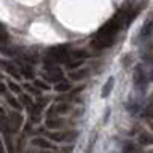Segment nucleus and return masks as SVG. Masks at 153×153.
Listing matches in <instances>:
<instances>
[{
  "label": "nucleus",
  "mask_w": 153,
  "mask_h": 153,
  "mask_svg": "<svg viewBox=\"0 0 153 153\" xmlns=\"http://www.w3.org/2000/svg\"><path fill=\"white\" fill-rule=\"evenodd\" d=\"M18 65H19V74H21V76H24V78H27V80L33 78V70H32V67L29 64H22V62H19Z\"/></svg>",
  "instance_id": "f8f14e48"
},
{
  "label": "nucleus",
  "mask_w": 153,
  "mask_h": 153,
  "mask_svg": "<svg viewBox=\"0 0 153 153\" xmlns=\"http://www.w3.org/2000/svg\"><path fill=\"white\" fill-rule=\"evenodd\" d=\"M22 123H24V118H22V115L18 113V112L11 113V115L7 118V124H8V129H10V131H18V129L22 126Z\"/></svg>",
  "instance_id": "423d86ee"
},
{
  "label": "nucleus",
  "mask_w": 153,
  "mask_h": 153,
  "mask_svg": "<svg viewBox=\"0 0 153 153\" xmlns=\"http://www.w3.org/2000/svg\"><path fill=\"white\" fill-rule=\"evenodd\" d=\"M137 143L139 145H153V136L148 132H140L137 137Z\"/></svg>",
  "instance_id": "ddd939ff"
},
{
  "label": "nucleus",
  "mask_w": 153,
  "mask_h": 153,
  "mask_svg": "<svg viewBox=\"0 0 153 153\" xmlns=\"http://www.w3.org/2000/svg\"><path fill=\"white\" fill-rule=\"evenodd\" d=\"M131 11H132L131 5L124 3L123 7L118 10V13L115 14L113 18H110L108 21L97 30L96 38L93 40V46L97 48V50H104V48L112 46L115 43V35L120 32V29L128 26V16H129Z\"/></svg>",
  "instance_id": "f257e3e1"
},
{
  "label": "nucleus",
  "mask_w": 153,
  "mask_h": 153,
  "mask_svg": "<svg viewBox=\"0 0 153 153\" xmlns=\"http://www.w3.org/2000/svg\"><path fill=\"white\" fill-rule=\"evenodd\" d=\"M7 93H8V91H7V85L0 81V96H5Z\"/></svg>",
  "instance_id": "bb28decb"
},
{
  "label": "nucleus",
  "mask_w": 153,
  "mask_h": 153,
  "mask_svg": "<svg viewBox=\"0 0 153 153\" xmlns=\"http://www.w3.org/2000/svg\"><path fill=\"white\" fill-rule=\"evenodd\" d=\"M70 89H72V85H70V81H65V80H62V81H59V83L56 85V91H59V93H69Z\"/></svg>",
  "instance_id": "2eb2a0df"
},
{
  "label": "nucleus",
  "mask_w": 153,
  "mask_h": 153,
  "mask_svg": "<svg viewBox=\"0 0 153 153\" xmlns=\"http://www.w3.org/2000/svg\"><path fill=\"white\" fill-rule=\"evenodd\" d=\"M70 50L69 46L65 45H56L50 48V50L46 51V59L53 61L54 64H61V62H67L70 61Z\"/></svg>",
  "instance_id": "f03ea898"
},
{
  "label": "nucleus",
  "mask_w": 153,
  "mask_h": 153,
  "mask_svg": "<svg viewBox=\"0 0 153 153\" xmlns=\"http://www.w3.org/2000/svg\"><path fill=\"white\" fill-rule=\"evenodd\" d=\"M0 153H7V148H5V145H3L2 137H0Z\"/></svg>",
  "instance_id": "c756f323"
},
{
  "label": "nucleus",
  "mask_w": 153,
  "mask_h": 153,
  "mask_svg": "<svg viewBox=\"0 0 153 153\" xmlns=\"http://www.w3.org/2000/svg\"><path fill=\"white\" fill-rule=\"evenodd\" d=\"M142 117L143 118H153V100H152V102H148L145 107H143Z\"/></svg>",
  "instance_id": "6ab92c4d"
},
{
  "label": "nucleus",
  "mask_w": 153,
  "mask_h": 153,
  "mask_svg": "<svg viewBox=\"0 0 153 153\" xmlns=\"http://www.w3.org/2000/svg\"><path fill=\"white\" fill-rule=\"evenodd\" d=\"M152 35H153V18L147 19V21L143 22V26L140 27V30H139V33H137V38L140 42H143Z\"/></svg>",
  "instance_id": "0eeeda50"
},
{
  "label": "nucleus",
  "mask_w": 153,
  "mask_h": 153,
  "mask_svg": "<svg viewBox=\"0 0 153 153\" xmlns=\"http://www.w3.org/2000/svg\"><path fill=\"white\" fill-rule=\"evenodd\" d=\"M32 143L35 147L45 148V150H54V145L51 143V140H48V139H45V137H35V139H32Z\"/></svg>",
  "instance_id": "9d476101"
},
{
  "label": "nucleus",
  "mask_w": 153,
  "mask_h": 153,
  "mask_svg": "<svg viewBox=\"0 0 153 153\" xmlns=\"http://www.w3.org/2000/svg\"><path fill=\"white\" fill-rule=\"evenodd\" d=\"M113 86H115V78L113 76H108L107 78V81L104 83V86H102V91H100V96L105 99V97H108L110 96V93H112V89H113Z\"/></svg>",
  "instance_id": "9b49d317"
},
{
  "label": "nucleus",
  "mask_w": 153,
  "mask_h": 153,
  "mask_svg": "<svg viewBox=\"0 0 153 153\" xmlns=\"http://www.w3.org/2000/svg\"><path fill=\"white\" fill-rule=\"evenodd\" d=\"M45 80L50 81V83H56V85H57L59 81L64 80V74H62V70H61L57 65L50 67V69H48V74H46V76H45Z\"/></svg>",
  "instance_id": "39448f33"
},
{
  "label": "nucleus",
  "mask_w": 153,
  "mask_h": 153,
  "mask_svg": "<svg viewBox=\"0 0 153 153\" xmlns=\"http://www.w3.org/2000/svg\"><path fill=\"white\" fill-rule=\"evenodd\" d=\"M96 143V132H93V137H91V143L88 145V148H86V153H91V150H93V145Z\"/></svg>",
  "instance_id": "a878e982"
},
{
  "label": "nucleus",
  "mask_w": 153,
  "mask_h": 153,
  "mask_svg": "<svg viewBox=\"0 0 153 153\" xmlns=\"http://www.w3.org/2000/svg\"><path fill=\"white\" fill-rule=\"evenodd\" d=\"M33 85H35V88H40V89H43V91L51 89V86L48 85V83H45V81H42V80H35V81H33Z\"/></svg>",
  "instance_id": "5701e85b"
},
{
  "label": "nucleus",
  "mask_w": 153,
  "mask_h": 153,
  "mask_svg": "<svg viewBox=\"0 0 153 153\" xmlns=\"http://www.w3.org/2000/svg\"><path fill=\"white\" fill-rule=\"evenodd\" d=\"M7 118H8V115L5 113L3 107L0 105V126H2L3 132H8V131H10V129H8V124H7Z\"/></svg>",
  "instance_id": "dca6fc26"
},
{
  "label": "nucleus",
  "mask_w": 153,
  "mask_h": 153,
  "mask_svg": "<svg viewBox=\"0 0 153 153\" xmlns=\"http://www.w3.org/2000/svg\"><path fill=\"white\" fill-rule=\"evenodd\" d=\"M50 140L54 142H74L76 137H78V131H74V129H65V131H53L46 134Z\"/></svg>",
  "instance_id": "7ed1b4c3"
},
{
  "label": "nucleus",
  "mask_w": 153,
  "mask_h": 153,
  "mask_svg": "<svg viewBox=\"0 0 153 153\" xmlns=\"http://www.w3.org/2000/svg\"><path fill=\"white\" fill-rule=\"evenodd\" d=\"M150 80L153 81V72H152V75H150Z\"/></svg>",
  "instance_id": "7c9ffc66"
},
{
  "label": "nucleus",
  "mask_w": 153,
  "mask_h": 153,
  "mask_svg": "<svg viewBox=\"0 0 153 153\" xmlns=\"http://www.w3.org/2000/svg\"><path fill=\"white\" fill-rule=\"evenodd\" d=\"M86 74H88V70H85V69H78L76 72L72 70V72H70V78L74 80V81H76V80H81Z\"/></svg>",
  "instance_id": "aec40b11"
},
{
  "label": "nucleus",
  "mask_w": 153,
  "mask_h": 153,
  "mask_svg": "<svg viewBox=\"0 0 153 153\" xmlns=\"http://www.w3.org/2000/svg\"><path fill=\"white\" fill-rule=\"evenodd\" d=\"M0 67L7 70L10 75H13L16 80L21 78V74H19V70H18V69H16V67H14L13 64H11V62H8V61H0Z\"/></svg>",
  "instance_id": "1a4fd4ad"
},
{
  "label": "nucleus",
  "mask_w": 153,
  "mask_h": 153,
  "mask_svg": "<svg viewBox=\"0 0 153 153\" xmlns=\"http://www.w3.org/2000/svg\"><path fill=\"white\" fill-rule=\"evenodd\" d=\"M8 40V35H7V32H5V29L0 26V48L3 46V43H7Z\"/></svg>",
  "instance_id": "393cba45"
},
{
  "label": "nucleus",
  "mask_w": 153,
  "mask_h": 153,
  "mask_svg": "<svg viewBox=\"0 0 153 153\" xmlns=\"http://www.w3.org/2000/svg\"><path fill=\"white\" fill-rule=\"evenodd\" d=\"M126 108H128L132 115H136V113L140 112V105H139L137 102H134V100H131V102H128V104H126Z\"/></svg>",
  "instance_id": "4be33fe9"
},
{
  "label": "nucleus",
  "mask_w": 153,
  "mask_h": 153,
  "mask_svg": "<svg viewBox=\"0 0 153 153\" xmlns=\"http://www.w3.org/2000/svg\"><path fill=\"white\" fill-rule=\"evenodd\" d=\"M65 126V120L59 118V117H50L46 120V128L53 129V131H57V129H62Z\"/></svg>",
  "instance_id": "6e6552de"
},
{
  "label": "nucleus",
  "mask_w": 153,
  "mask_h": 153,
  "mask_svg": "<svg viewBox=\"0 0 153 153\" xmlns=\"http://www.w3.org/2000/svg\"><path fill=\"white\" fill-rule=\"evenodd\" d=\"M7 88H10V91L14 93V94H21V88H19V85L13 83V81H10V83L7 85Z\"/></svg>",
  "instance_id": "b1692460"
},
{
  "label": "nucleus",
  "mask_w": 153,
  "mask_h": 153,
  "mask_svg": "<svg viewBox=\"0 0 153 153\" xmlns=\"http://www.w3.org/2000/svg\"><path fill=\"white\" fill-rule=\"evenodd\" d=\"M72 150H74V145H67V147L62 148V153H70Z\"/></svg>",
  "instance_id": "c85d7f7f"
},
{
  "label": "nucleus",
  "mask_w": 153,
  "mask_h": 153,
  "mask_svg": "<svg viewBox=\"0 0 153 153\" xmlns=\"http://www.w3.org/2000/svg\"><path fill=\"white\" fill-rule=\"evenodd\" d=\"M123 153H139V143H124Z\"/></svg>",
  "instance_id": "a211bd4d"
},
{
  "label": "nucleus",
  "mask_w": 153,
  "mask_h": 153,
  "mask_svg": "<svg viewBox=\"0 0 153 153\" xmlns=\"http://www.w3.org/2000/svg\"><path fill=\"white\" fill-rule=\"evenodd\" d=\"M5 99H7V100H8V104L11 105V107H14L16 110H21V108H22V105L18 102V99L14 97V96H11L10 93H7V94H5Z\"/></svg>",
  "instance_id": "f3484780"
},
{
  "label": "nucleus",
  "mask_w": 153,
  "mask_h": 153,
  "mask_svg": "<svg viewBox=\"0 0 153 153\" xmlns=\"http://www.w3.org/2000/svg\"><path fill=\"white\" fill-rule=\"evenodd\" d=\"M134 86H136V89L139 91H145L147 89V85H148V76L145 74V70H143V67L137 65L136 69H134Z\"/></svg>",
  "instance_id": "20e7f679"
},
{
  "label": "nucleus",
  "mask_w": 153,
  "mask_h": 153,
  "mask_svg": "<svg viewBox=\"0 0 153 153\" xmlns=\"http://www.w3.org/2000/svg\"><path fill=\"white\" fill-rule=\"evenodd\" d=\"M26 89L29 91V93H33V94H37V96H40V91H38V89H33V88H32V86H30V85H26Z\"/></svg>",
  "instance_id": "cd10ccee"
},
{
  "label": "nucleus",
  "mask_w": 153,
  "mask_h": 153,
  "mask_svg": "<svg viewBox=\"0 0 153 153\" xmlns=\"http://www.w3.org/2000/svg\"><path fill=\"white\" fill-rule=\"evenodd\" d=\"M21 105H22V107H26V108H29V110H30L32 107H33V104H32V97H30V96H29V94H21Z\"/></svg>",
  "instance_id": "412c9836"
},
{
  "label": "nucleus",
  "mask_w": 153,
  "mask_h": 153,
  "mask_svg": "<svg viewBox=\"0 0 153 153\" xmlns=\"http://www.w3.org/2000/svg\"><path fill=\"white\" fill-rule=\"evenodd\" d=\"M83 64H85V59H72L65 62V67L69 70H74V69H81Z\"/></svg>",
  "instance_id": "4468645a"
}]
</instances>
